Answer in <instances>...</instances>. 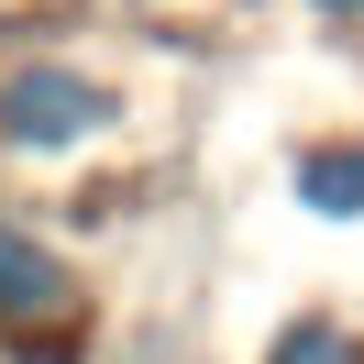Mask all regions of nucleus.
<instances>
[{"label": "nucleus", "mask_w": 364, "mask_h": 364, "mask_svg": "<svg viewBox=\"0 0 364 364\" xmlns=\"http://www.w3.org/2000/svg\"><path fill=\"white\" fill-rule=\"evenodd\" d=\"M111 122H122L111 77L67 67V55H33V67L0 77V144H11V155H67V144L111 133Z\"/></svg>", "instance_id": "obj_1"}, {"label": "nucleus", "mask_w": 364, "mask_h": 364, "mask_svg": "<svg viewBox=\"0 0 364 364\" xmlns=\"http://www.w3.org/2000/svg\"><path fill=\"white\" fill-rule=\"evenodd\" d=\"M77 309V276L55 265V243H33L23 221H0V320L33 342V320H67Z\"/></svg>", "instance_id": "obj_2"}, {"label": "nucleus", "mask_w": 364, "mask_h": 364, "mask_svg": "<svg viewBox=\"0 0 364 364\" xmlns=\"http://www.w3.org/2000/svg\"><path fill=\"white\" fill-rule=\"evenodd\" d=\"M276 364H353V342H342V320H298L276 342Z\"/></svg>", "instance_id": "obj_4"}, {"label": "nucleus", "mask_w": 364, "mask_h": 364, "mask_svg": "<svg viewBox=\"0 0 364 364\" xmlns=\"http://www.w3.org/2000/svg\"><path fill=\"white\" fill-rule=\"evenodd\" d=\"M309 11H364V0H309Z\"/></svg>", "instance_id": "obj_5"}, {"label": "nucleus", "mask_w": 364, "mask_h": 364, "mask_svg": "<svg viewBox=\"0 0 364 364\" xmlns=\"http://www.w3.org/2000/svg\"><path fill=\"white\" fill-rule=\"evenodd\" d=\"M287 188L320 221H364V144H309V155L287 166Z\"/></svg>", "instance_id": "obj_3"}]
</instances>
